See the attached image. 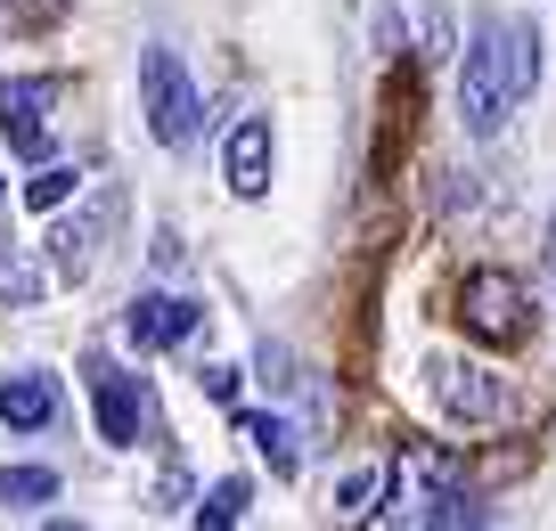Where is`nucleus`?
Instances as JSON below:
<instances>
[{
	"label": "nucleus",
	"instance_id": "obj_13",
	"mask_svg": "<svg viewBox=\"0 0 556 531\" xmlns=\"http://www.w3.org/2000/svg\"><path fill=\"white\" fill-rule=\"evenodd\" d=\"M58 475L50 466H0V507H50Z\"/></svg>",
	"mask_w": 556,
	"mask_h": 531
},
{
	"label": "nucleus",
	"instance_id": "obj_14",
	"mask_svg": "<svg viewBox=\"0 0 556 531\" xmlns=\"http://www.w3.org/2000/svg\"><path fill=\"white\" fill-rule=\"evenodd\" d=\"M245 498H254V482H245V475H222V482H213L205 498H197V523L229 531V523H238V515H245Z\"/></svg>",
	"mask_w": 556,
	"mask_h": 531
},
{
	"label": "nucleus",
	"instance_id": "obj_10",
	"mask_svg": "<svg viewBox=\"0 0 556 531\" xmlns=\"http://www.w3.org/2000/svg\"><path fill=\"white\" fill-rule=\"evenodd\" d=\"M139 426H148V393H139V377H115V368H99V433H106L115 450H131Z\"/></svg>",
	"mask_w": 556,
	"mask_h": 531
},
{
	"label": "nucleus",
	"instance_id": "obj_8",
	"mask_svg": "<svg viewBox=\"0 0 556 531\" xmlns=\"http://www.w3.org/2000/svg\"><path fill=\"white\" fill-rule=\"evenodd\" d=\"M197 327H205V303H189V294H131V303H123V336H131L139 352H173Z\"/></svg>",
	"mask_w": 556,
	"mask_h": 531
},
{
	"label": "nucleus",
	"instance_id": "obj_18",
	"mask_svg": "<svg viewBox=\"0 0 556 531\" xmlns=\"http://www.w3.org/2000/svg\"><path fill=\"white\" fill-rule=\"evenodd\" d=\"M197 384H205V401H238V368H222V361H213Z\"/></svg>",
	"mask_w": 556,
	"mask_h": 531
},
{
	"label": "nucleus",
	"instance_id": "obj_7",
	"mask_svg": "<svg viewBox=\"0 0 556 531\" xmlns=\"http://www.w3.org/2000/svg\"><path fill=\"white\" fill-rule=\"evenodd\" d=\"M115 213H123V197L99 189L83 213H74V222H58V229H50V270L83 287V278L99 270V245H106V229H115Z\"/></svg>",
	"mask_w": 556,
	"mask_h": 531
},
{
	"label": "nucleus",
	"instance_id": "obj_20",
	"mask_svg": "<svg viewBox=\"0 0 556 531\" xmlns=\"http://www.w3.org/2000/svg\"><path fill=\"white\" fill-rule=\"evenodd\" d=\"M548 294H556V213H548Z\"/></svg>",
	"mask_w": 556,
	"mask_h": 531
},
{
	"label": "nucleus",
	"instance_id": "obj_6",
	"mask_svg": "<svg viewBox=\"0 0 556 531\" xmlns=\"http://www.w3.org/2000/svg\"><path fill=\"white\" fill-rule=\"evenodd\" d=\"M426 384H434L442 417H458V426H500L507 417V384L475 361H426Z\"/></svg>",
	"mask_w": 556,
	"mask_h": 531
},
{
	"label": "nucleus",
	"instance_id": "obj_11",
	"mask_svg": "<svg viewBox=\"0 0 556 531\" xmlns=\"http://www.w3.org/2000/svg\"><path fill=\"white\" fill-rule=\"evenodd\" d=\"M50 417H58V377H41V368L0 377V426L34 433V426H50Z\"/></svg>",
	"mask_w": 556,
	"mask_h": 531
},
{
	"label": "nucleus",
	"instance_id": "obj_5",
	"mask_svg": "<svg viewBox=\"0 0 556 531\" xmlns=\"http://www.w3.org/2000/svg\"><path fill=\"white\" fill-rule=\"evenodd\" d=\"M50 106H58V74H0V131L17 155H50Z\"/></svg>",
	"mask_w": 556,
	"mask_h": 531
},
{
	"label": "nucleus",
	"instance_id": "obj_16",
	"mask_svg": "<svg viewBox=\"0 0 556 531\" xmlns=\"http://www.w3.org/2000/svg\"><path fill=\"white\" fill-rule=\"evenodd\" d=\"M0 303H17V311L41 303V270L25 254H0Z\"/></svg>",
	"mask_w": 556,
	"mask_h": 531
},
{
	"label": "nucleus",
	"instance_id": "obj_17",
	"mask_svg": "<svg viewBox=\"0 0 556 531\" xmlns=\"http://www.w3.org/2000/svg\"><path fill=\"white\" fill-rule=\"evenodd\" d=\"M368 498H377V475H368V466L336 482V507H344V515H368Z\"/></svg>",
	"mask_w": 556,
	"mask_h": 531
},
{
	"label": "nucleus",
	"instance_id": "obj_3",
	"mask_svg": "<svg viewBox=\"0 0 556 531\" xmlns=\"http://www.w3.org/2000/svg\"><path fill=\"white\" fill-rule=\"evenodd\" d=\"M139 115H148V139L156 148H189L197 123H205V99H197L189 66H180V50H139Z\"/></svg>",
	"mask_w": 556,
	"mask_h": 531
},
{
	"label": "nucleus",
	"instance_id": "obj_15",
	"mask_svg": "<svg viewBox=\"0 0 556 531\" xmlns=\"http://www.w3.org/2000/svg\"><path fill=\"white\" fill-rule=\"evenodd\" d=\"M74 189H83V172H74V164H41L34 180H25V205H34V213H58Z\"/></svg>",
	"mask_w": 556,
	"mask_h": 531
},
{
	"label": "nucleus",
	"instance_id": "obj_1",
	"mask_svg": "<svg viewBox=\"0 0 556 531\" xmlns=\"http://www.w3.org/2000/svg\"><path fill=\"white\" fill-rule=\"evenodd\" d=\"M532 90H540V34L523 17H483L467 58H458V123H467V139H500Z\"/></svg>",
	"mask_w": 556,
	"mask_h": 531
},
{
	"label": "nucleus",
	"instance_id": "obj_4",
	"mask_svg": "<svg viewBox=\"0 0 556 531\" xmlns=\"http://www.w3.org/2000/svg\"><path fill=\"white\" fill-rule=\"evenodd\" d=\"M458 319H467V336H483V343H523L532 336V294H523V278H507V270H475L467 287H458Z\"/></svg>",
	"mask_w": 556,
	"mask_h": 531
},
{
	"label": "nucleus",
	"instance_id": "obj_12",
	"mask_svg": "<svg viewBox=\"0 0 556 531\" xmlns=\"http://www.w3.org/2000/svg\"><path fill=\"white\" fill-rule=\"evenodd\" d=\"M238 433L262 450V458H270V475H278V482L303 466V433H295V417H278V409H238Z\"/></svg>",
	"mask_w": 556,
	"mask_h": 531
},
{
	"label": "nucleus",
	"instance_id": "obj_19",
	"mask_svg": "<svg viewBox=\"0 0 556 531\" xmlns=\"http://www.w3.org/2000/svg\"><path fill=\"white\" fill-rule=\"evenodd\" d=\"M58 9H66V0H17V17H34V25H41V17H58Z\"/></svg>",
	"mask_w": 556,
	"mask_h": 531
},
{
	"label": "nucleus",
	"instance_id": "obj_2",
	"mask_svg": "<svg viewBox=\"0 0 556 531\" xmlns=\"http://www.w3.org/2000/svg\"><path fill=\"white\" fill-rule=\"evenodd\" d=\"M368 515H393V523H483V498L458 482V466L442 450H401L393 482H384V507Z\"/></svg>",
	"mask_w": 556,
	"mask_h": 531
},
{
	"label": "nucleus",
	"instance_id": "obj_9",
	"mask_svg": "<svg viewBox=\"0 0 556 531\" xmlns=\"http://www.w3.org/2000/svg\"><path fill=\"white\" fill-rule=\"evenodd\" d=\"M270 164H278V139H270V115H245L238 131H229L222 148V172H229V189L254 205V197H270Z\"/></svg>",
	"mask_w": 556,
	"mask_h": 531
}]
</instances>
